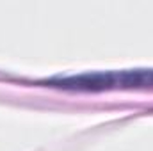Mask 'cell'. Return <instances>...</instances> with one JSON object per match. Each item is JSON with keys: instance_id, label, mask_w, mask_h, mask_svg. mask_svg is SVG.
<instances>
[{"instance_id": "cell-1", "label": "cell", "mask_w": 153, "mask_h": 151, "mask_svg": "<svg viewBox=\"0 0 153 151\" xmlns=\"http://www.w3.org/2000/svg\"><path fill=\"white\" fill-rule=\"evenodd\" d=\"M57 87L76 91H103L116 87H146L153 85V70H126V71H96L52 80Z\"/></svg>"}]
</instances>
